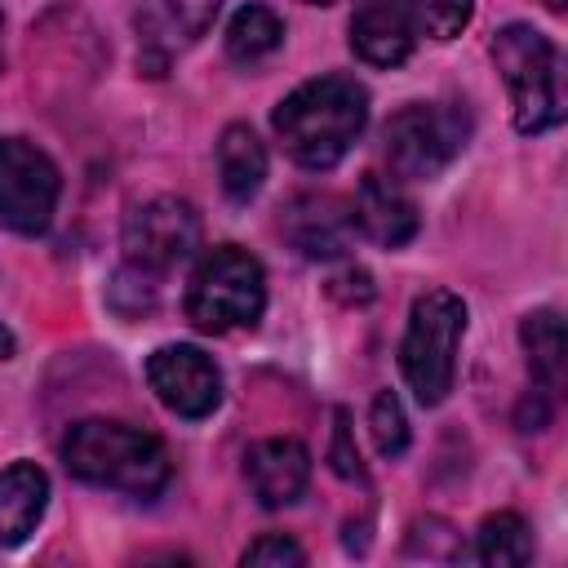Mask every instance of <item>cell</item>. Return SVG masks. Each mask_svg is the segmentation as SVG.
Here are the masks:
<instances>
[{
	"mask_svg": "<svg viewBox=\"0 0 568 568\" xmlns=\"http://www.w3.org/2000/svg\"><path fill=\"white\" fill-rule=\"evenodd\" d=\"M244 479L266 510L293 506L311 484V453L297 439H262L244 453Z\"/></svg>",
	"mask_w": 568,
	"mask_h": 568,
	"instance_id": "cell-11",
	"label": "cell"
},
{
	"mask_svg": "<svg viewBox=\"0 0 568 568\" xmlns=\"http://www.w3.org/2000/svg\"><path fill=\"white\" fill-rule=\"evenodd\" d=\"M49 506V479L36 462H13L0 470V546H18L36 532Z\"/></svg>",
	"mask_w": 568,
	"mask_h": 568,
	"instance_id": "cell-14",
	"label": "cell"
},
{
	"mask_svg": "<svg viewBox=\"0 0 568 568\" xmlns=\"http://www.w3.org/2000/svg\"><path fill=\"white\" fill-rule=\"evenodd\" d=\"M413 22L395 0H364L351 18V49L368 67H399L413 53Z\"/></svg>",
	"mask_w": 568,
	"mask_h": 568,
	"instance_id": "cell-13",
	"label": "cell"
},
{
	"mask_svg": "<svg viewBox=\"0 0 568 568\" xmlns=\"http://www.w3.org/2000/svg\"><path fill=\"white\" fill-rule=\"evenodd\" d=\"M280 231H284V240H288L302 257L333 262V257H346V253H351L359 226H355V213H351L346 200L306 191V195H293V200L284 204Z\"/></svg>",
	"mask_w": 568,
	"mask_h": 568,
	"instance_id": "cell-10",
	"label": "cell"
},
{
	"mask_svg": "<svg viewBox=\"0 0 568 568\" xmlns=\"http://www.w3.org/2000/svg\"><path fill=\"white\" fill-rule=\"evenodd\" d=\"M466 333V302L448 288H430L413 302L404 342H399V368L413 395L430 408L444 404L457 373V342Z\"/></svg>",
	"mask_w": 568,
	"mask_h": 568,
	"instance_id": "cell-5",
	"label": "cell"
},
{
	"mask_svg": "<svg viewBox=\"0 0 568 568\" xmlns=\"http://www.w3.org/2000/svg\"><path fill=\"white\" fill-rule=\"evenodd\" d=\"M0 31H4V13H0ZM0 62H4V49H0Z\"/></svg>",
	"mask_w": 568,
	"mask_h": 568,
	"instance_id": "cell-28",
	"label": "cell"
},
{
	"mask_svg": "<svg viewBox=\"0 0 568 568\" xmlns=\"http://www.w3.org/2000/svg\"><path fill=\"white\" fill-rule=\"evenodd\" d=\"M368 426H373V444H377L382 457H399L408 448V417H404V408H399V399L390 390L373 395Z\"/></svg>",
	"mask_w": 568,
	"mask_h": 568,
	"instance_id": "cell-20",
	"label": "cell"
},
{
	"mask_svg": "<svg viewBox=\"0 0 568 568\" xmlns=\"http://www.w3.org/2000/svg\"><path fill=\"white\" fill-rule=\"evenodd\" d=\"M475 559L488 568H519L532 559V528L515 510H497L475 532Z\"/></svg>",
	"mask_w": 568,
	"mask_h": 568,
	"instance_id": "cell-18",
	"label": "cell"
},
{
	"mask_svg": "<svg viewBox=\"0 0 568 568\" xmlns=\"http://www.w3.org/2000/svg\"><path fill=\"white\" fill-rule=\"evenodd\" d=\"M217 178L231 200H253L266 182V146L248 124H226L217 138Z\"/></svg>",
	"mask_w": 568,
	"mask_h": 568,
	"instance_id": "cell-15",
	"label": "cell"
},
{
	"mask_svg": "<svg viewBox=\"0 0 568 568\" xmlns=\"http://www.w3.org/2000/svg\"><path fill=\"white\" fill-rule=\"evenodd\" d=\"M386 160L395 178H439L470 138V115L457 102H413L386 120Z\"/></svg>",
	"mask_w": 568,
	"mask_h": 568,
	"instance_id": "cell-6",
	"label": "cell"
},
{
	"mask_svg": "<svg viewBox=\"0 0 568 568\" xmlns=\"http://www.w3.org/2000/svg\"><path fill=\"white\" fill-rule=\"evenodd\" d=\"M58 164L27 138H0V226L40 235L58 209Z\"/></svg>",
	"mask_w": 568,
	"mask_h": 568,
	"instance_id": "cell-7",
	"label": "cell"
},
{
	"mask_svg": "<svg viewBox=\"0 0 568 568\" xmlns=\"http://www.w3.org/2000/svg\"><path fill=\"white\" fill-rule=\"evenodd\" d=\"M541 4H546L550 13H564V9H568V0H541Z\"/></svg>",
	"mask_w": 568,
	"mask_h": 568,
	"instance_id": "cell-26",
	"label": "cell"
},
{
	"mask_svg": "<svg viewBox=\"0 0 568 568\" xmlns=\"http://www.w3.org/2000/svg\"><path fill=\"white\" fill-rule=\"evenodd\" d=\"M240 564L248 568H302L306 564V550L293 541V537H284V532H266V537H257L244 555H240Z\"/></svg>",
	"mask_w": 568,
	"mask_h": 568,
	"instance_id": "cell-21",
	"label": "cell"
},
{
	"mask_svg": "<svg viewBox=\"0 0 568 568\" xmlns=\"http://www.w3.org/2000/svg\"><path fill=\"white\" fill-rule=\"evenodd\" d=\"M302 4H337V0H302Z\"/></svg>",
	"mask_w": 568,
	"mask_h": 568,
	"instance_id": "cell-27",
	"label": "cell"
},
{
	"mask_svg": "<svg viewBox=\"0 0 568 568\" xmlns=\"http://www.w3.org/2000/svg\"><path fill=\"white\" fill-rule=\"evenodd\" d=\"M519 342L528 351L532 386L555 395L564 382V320L555 311H532L519 320Z\"/></svg>",
	"mask_w": 568,
	"mask_h": 568,
	"instance_id": "cell-16",
	"label": "cell"
},
{
	"mask_svg": "<svg viewBox=\"0 0 568 568\" xmlns=\"http://www.w3.org/2000/svg\"><path fill=\"white\" fill-rule=\"evenodd\" d=\"M169 4V13H173V22L186 31V40H195V36H204L209 27H213V18H217V9H222V0H164Z\"/></svg>",
	"mask_w": 568,
	"mask_h": 568,
	"instance_id": "cell-23",
	"label": "cell"
},
{
	"mask_svg": "<svg viewBox=\"0 0 568 568\" xmlns=\"http://www.w3.org/2000/svg\"><path fill=\"white\" fill-rule=\"evenodd\" d=\"M280 44H284V22L266 4H244L226 22V58L240 62V67H253V62L271 58Z\"/></svg>",
	"mask_w": 568,
	"mask_h": 568,
	"instance_id": "cell-17",
	"label": "cell"
},
{
	"mask_svg": "<svg viewBox=\"0 0 568 568\" xmlns=\"http://www.w3.org/2000/svg\"><path fill=\"white\" fill-rule=\"evenodd\" d=\"M146 382L155 399L178 417H209L222 404V373L217 364L186 342H169L146 359Z\"/></svg>",
	"mask_w": 568,
	"mask_h": 568,
	"instance_id": "cell-9",
	"label": "cell"
},
{
	"mask_svg": "<svg viewBox=\"0 0 568 568\" xmlns=\"http://www.w3.org/2000/svg\"><path fill=\"white\" fill-rule=\"evenodd\" d=\"M368 120V93L351 75H315L297 84L271 115L275 138L302 169H333Z\"/></svg>",
	"mask_w": 568,
	"mask_h": 568,
	"instance_id": "cell-1",
	"label": "cell"
},
{
	"mask_svg": "<svg viewBox=\"0 0 568 568\" xmlns=\"http://www.w3.org/2000/svg\"><path fill=\"white\" fill-rule=\"evenodd\" d=\"M493 62L510 89L519 133H546L564 120V62L559 49L528 22H510L493 36Z\"/></svg>",
	"mask_w": 568,
	"mask_h": 568,
	"instance_id": "cell-3",
	"label": "cell"
},
{
	"mask_svg": "<svg viewBox=\"0 0 568 568\" xmlns=\"http://www.w3.org/2000/svg\"><path fill=\"white\" fill-rule=\"evenodd\" d=\"M200 244V213L178 195H155L124 217V253L129 266L160 275L186 262Z\"/></svg>",
	"mask_w": 568,
	"mask_h": 568,
	"instance_id": "cell-8",
	"label": "cell"
},
{
	"mask_svg": "<svg viewBox=\"0 0 568 568\" xmlns=\"http://www.w3.org/2000/svg\"><path fill=\"white\" fill-rule=\"evenodd\" d=\"M515 422H519V430H541V426L550 422V390L532 386V395H524V404H519Z\"/></svg>",
	"mask_w": 568,
	"mask_h": 568,
	"instance_id": "cell-24",
	"label": "cell"
},
{
	"mask_svg": "<svg viewBox=\"0 0 568 568\" xmlns=\"http://www.w3.org/2000/svg\"><path fill=\"white\" fill-rule=\"evenodd\" d=\"M62 462L75 479L98 484V488H115V493H133V497H151L169 484V448L129 422H111V417H84L67 430L62 439Z\"/></svg>",
	"mask_w": 568,
	"mask_h": 568,
	"instance_id": "cell-2",
	"label": "cell"
},
{
	"mask_svg": "<svg viewBox=\"0 0 568 568\" xmlns=\"http://www.w3.org/2000/svg\"><path fill=\"white\" fill-rule=\"evenodd\" d=\"M328 466L342 475V479H364V462H359V448L351 439V417L337 408L333 413V444H328Z\"/></svg>",
	"mask_w": 568,
	"mask_h": 568,
	"instance_id": "cell-22",
	"label": "cell"
},
{
	"mask_svg": "<svg viewBox=\"0 0 568 568\" xmlns=\"http://www.w3.org/2000/svg\"><path fill=\"white\" fill-rule=\"evenodd\" d=\"M9 355H13V333L0 324V359H9Z\"/></svg>",
	"mask_w": 568,
	"mask_h": 568,
	"instance_id": "cell-25",
	"label": "cell"
},
{
	"mask_svg": "<svg viewBox=\"0 0 568 568\" xmlns=\"http://www.w3.org/2000/svg\"><path fill=\"white\" fill-rule=\"evenodd\" d=\"M355 226L382 244V248H399L417 235V204L399 191V182L382 178V173H364L359 178V191H355Z\"/></svg>",
	"mask_w": 568,
	"mask_h": 568,
	"instance_id": "cell-12",
	"label": "cell"
},
{
	"mask_svg": "<svg viewBox=\"0 0 568 568\" xmlns=\"http://www.w3.org/2000/svg\"><path fill=\"white\" fill-rule=\"evenodd\" d=\"M395 4L408 13L413 31L430 36V40H453V36H462V27H466L470 13H475V0H395Z\"/></svg>",
	"mask_w": 568,
	"mask_h": 568,
	"instance_id": "cell-19",
	"label": "cell"
},
{
	"mask_svg": "<svg viewBox=\"0 0 568 568\" xmlns=\"http://www.w3.org/2000/svg\"><path fill=\"white\" fill-rule=\"evenodd\" d=\"M266 306V275L262 262L240 244H217L200 257L186 284V320L200 333H231L253 328Z\"/></svg>",
	"mask_w": 568,
	"mask_h": 568,
	"instance_id": "cell-4",
	"label": "cell"
}]
</instances>
